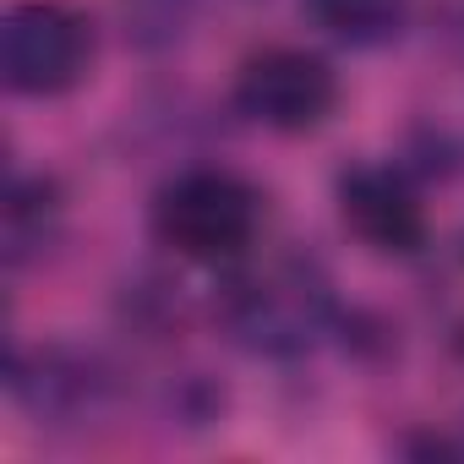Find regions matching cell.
<instances>
[{
    "label": "cell",
    "mask_w": 464,
    "mask_h": 464,
    "mask_svg": "<svg viewBox=\"0 0 464 464\" xmlns=\"http://www.w3.org/2000/svg\"><path fill=\"white\" fill-rule=\"evenodd\" d=\"M224 295H218V317L241 350L252 355H301L323 339V328L334 323V290L323 279L317 263L295 257V252H274L263 263H252V252L241 263H229Z\"/></svg>",
    "instance_id": "1"
},
{
    "label": "cell",
    "mask_w": 464,
    "mask_h": 464,
    "mask_svg": "<svg viewBox=\"0 0 464 464\" xmlns=\"http://www.w3.org/2000/svg\"><path fill=\"white\" fill-rule=\"evenodd\" d=\"M6 88L23 99H61L93 66V28L66 0H17L0 28Z\"/></svg>",
    "instance_id": "3"
},
{
    "label": "cell",
    "mask_w": 464,
    "mask_h": 464,
    "mask_svg": "<svg viewBox=\"0 0 464 464\" xmlns=\"http://www.w3.org/2000/svg\"><path fill=\"white\" fill-rule=\"evenodd\" d=\"M61 218V197L50 180H12V197H6V263L17 268L34 246L50 241V229Z\"/></svg>",
    "instance_id": "7"
},
{
    "label": "cell",
    "mask_w": 464,
    "mask_h": 464,
    "mask_svg": "<svg viewBox=\"0 0 464 464\" xmlns=\"http://www.w3.org/2000/svg\"><path fill=\"white\" fill-rule=\"evenodd\" d=\"M263 229V197L252 180H241L236 169H180L175 180L159 186L153 197V236L159 246H169L186 263L202 268H229L257 246Z\"/></svg>",
    "instance_id": "2"
},
{
    "label": "cell",
    "mask_w": 464,
    "mask_h": 464,
    "mask_svg": "<svg viewBox=\"0 0 464 464\" xmlns=\"http://www.w3.org/2000/svg\"><path fill=\"white\" fill-rule=\"evenodd\" d=\"M339 104V77L323 55L295 50V44H268L241 61L236 72V110L279 137L317 131Z\"/></svg>",
    "instance_id": "4"
},
{
    "label": "cell",
    "mask_w": 464,
    "mask_h": 464,
    "mask_svg": "<svg viewBox=\"0 0 464 464\" xmlns=\"http://www.w3.org/2000/svg\"><path fill=\"white\" fill-rule=\"evenodd\" d=\"M339 218L377 257H415L426 246V202L393 164H350L339 175Z\"/></svg>",
    "instance_id": "5"
},
{
    "label": "cell",
    "mask_w": 464,
    "mask_h": 464,
    "mask_svg": "<svg viewBox=\"0 0 464 464\" xmlns=\"http://www.w3.org/2000/svg\"><path fill=\"white\" fill-rule=\"evenodd\" d=\"M306 12L339 44H350V50H382V44H393L404 34L410 0H306Z\"/></svg>",
    "instance_id": "6"
}]
</instances>
